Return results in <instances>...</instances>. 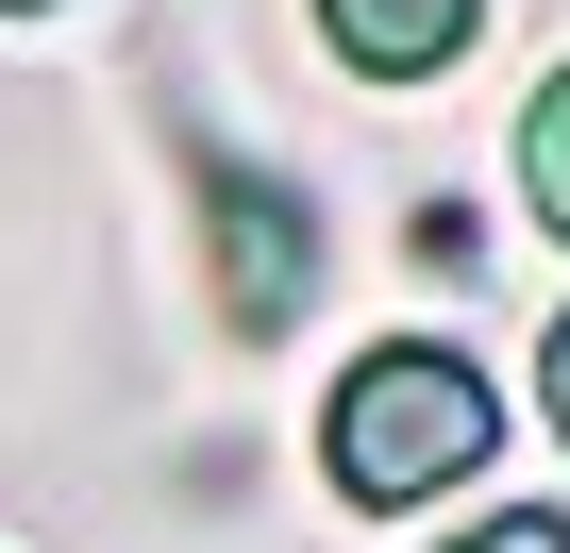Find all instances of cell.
Returning a JSON list of instances; mask_svg holds the SVG:
<instances>
[{
	"mask_svg": "<svg viewBox=\"0 0 570 553\" xmlns=\"http://www.w3.org/2000/svg\"><path fill=\"white\" fill-rule=\"evenodd\" d=\"M487 436H503V403H487V369L470 353H436V336H386V353H353L336 369V419H320V470H336V503H436V486H470L487 470Z\"/></svg>",
	"mask_w": 570,
	"mask_h": 553,
	"instance_id": "1",
	"label": "cell"
},
{
	"mask_svg": "<svg viewBox=\"0 0 570 553\" xmlns=\"http://www.w3.org/2000/svg\"><path fill=\"white\" fill-rule=\"evenodd\" d=\"M320 34H336L370 85H420V68H453V51L487 34V0H320Z\"/></svg>",
	"mask_w": 570,
	"mask_h": 553,
	"instance_id": "2",
	"label": "cell"
},
{
	"mask_svg": "<svg viewBox=\"0 0 570 553\" xmlns=\"http://www.w3.org/2000/svg\"><path fill=\"white\" fill-rule=\"evenodd\" d=\"M218 235H235V319H285L303 303V218L268 185H218Z\"/></svg>",
	"mask_w": 570,
	"mask_h": 553,
	"instance_id": "3",
	"label": "cell"
},
{
	"mask_svg": "<svg viewBox=\"0 0 570 553\" xmlns=\"http://www.w3.org/2000/svg\"><path fill=\"white\" fill-rule=\"evenodd\" d=\"M520 201H537V218L570 235V68H553V85L520 101Z\"/></svg>",
	"mask_w": 570,
	"mask_h": 553,
	"instance_id": "4",
	"label": "cell"
},
{
	"mask_svg": "<svg viewBox=\"0 0 570 553\" xmlns=\"http://www.w3.org/2000/svg\"><path fill=\"white\" fill-rule=\"evenodd\" d=\"M453 553H570V520H537V503H520V520H487V536H453Z\"/></svg>",
	"mask_w": 570,
	"mask_h": 553,
	"instance_id": "5",
	"label": "cell"
},
{
	"mask_svg": "<svg viewBox=\"0 0 570 553\" xmlns=\"http://www.w3.org/2000/svg\"><path fill=\"white\" fill-rule=\"evenodd\" d=\"M537 403H553V436H570V319H553V353H537Z\"/></svg>",
	"mask_w": 570,
	"mask_h": 553,
	"instance_id": "6",
	"label": "cell"
}]
</instances>
